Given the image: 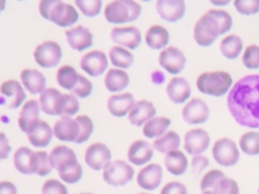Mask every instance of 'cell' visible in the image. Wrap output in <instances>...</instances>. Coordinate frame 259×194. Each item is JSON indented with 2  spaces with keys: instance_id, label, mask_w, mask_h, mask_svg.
I'll list each match as a JSON object with an SVG mask.
<instances>
[{
  "instance_id": "obj_49",
  "label": "cell",
  "mask_w": 259,
  "mask_h": 194,
  "mask_svg": "<svg viewBox=\"0 0 259 194\" xmlns=\"http://www.w3.org/2000/svg\"><path fill=\"white\" fill-rule=\"evenodd\" d=\"M41 194H68V190L59 180L50 179L44 183Z\"/></svg>"
},
{
  "instance_id": "obj_26",
  "label": "cell",
  "mask_w": 259,
  "mask_h": 194,
  "mask_svg": "<svg viewBox=\"0 0 259 194\" xmlns=\"http://www.w3.org/2000/svg\"><path fill=\"white\" fill-rule=\"evenodd\" d=\"M153 157V146L146 140H136L133 142L127 152V159L137 166L148 163Z\"/></svg>"
},
{
  "instance_id": "obj_15",
  "label": "cell",
  "mask_w": 259,
  "mask_h": 194,
  "mask_svg": "<svg viewBox=\"0 0 259 194\" xmlns=\"http://www.w3.org/2000/svg\"><path fill=\"white\" fill-rule=\"evenodd\" d=\"M209 135L201 128H194L186 132L184 137V149L189 155L198 156L209 146Z\"/></svg>"
},
{
  "instance_id": "obj_47",
  "label": "cell",
  "mask_w": 259,
  "mask_h": 194,
  "mask_svg": "<svg viewBox=\"0 0 259 194\" xmlns=\"http://www.w3.org/2000/svg\"><path fill=\"white\" fill-rule=\"evenodd\" d=\"M234 5L237 11L244 15H251L259 12V0H235Z\"/></svg>"
},
{
  "instance_id": "obj_23",
  "label": "cell",
  "mask_w": 259,
  "mask_h": 194,
  "mask_svg": "<svg viewBox=\"0 0 259 194\" xmlns=\"http://www.w3.org/2000/svg\"><path fill=\"white\" fill-rule=\"evenodd\" d=\"M135 103V98L131 93L116 94L107 99V109L113 116L122 117L130 113Z\"/></svg>"
},
{
  "instance_id": "obj_58",
  "label": "cell",
  "mask_w": 259,
  "mask_h": 194,
  "mask_svg": "<svg viewBox=\"0 0 259 194\" xmlns=\"http://www.w3.org/2000/svg\"><path fill=\"white\" fill-rule=\"evenodd\" d=\"M202 194H213L212 191H204Z\"/></svg>"
},
{
  "instance_id": "obj_16",
  "label": "cell",
  "mask_w": 259,
  "mask_h": 194,
  "mask_svg": "<svg viewBox=\"0 0 259 194\" xmlns=\"http://www.w3.org/2000/svg\"><path fill=\"white\" fill-rule=\"evenodd\" d=\"M110 37L113 42L125 46L131 50L137 48L142 40V35L139 28L135 26L113 27Z\"/></svg>"
},
{
  "instance_id": "obj_2",
  "label": "cell",
  "mask_w": 259,
  "mask_h": 194,
  "mask_svg": "<svg viewBox=\"0 0 259 194\" xmlns=\"http://www.w3.org/2000/svg\"><path fill=\"white\" fill-rule=\"evenodd\" d=\"M38 10L45 19L61 27L71 26L79 19L77 10L72 5L61 0H41Z\"/></svg>"
},
{
  "instance_id": "obj_17",
  "label": "cell",
  "mask_w": 259,
  "mask_h": 194,
  "mask_svg": "<svg viewBox=\"0 0 259 194\" xmlns=\"http://www.w3.org/2000/svg\"><path fill=\"white\" fill-rule=\"evenodd\" d=\"M39 103L34 99L24 103L18 117V126L23 132L28 133L37 124L39 121Z\"/></svg>"
},
{
  "instance_id": "obj_54",
  "label": "cell",
  "mask_w": 259,
  "mask_h": 194,
  "mask_svg": "<svg viewBox=\"0 0 259 194\" xmlns=\"http://www.w3.org/2000/svg\"><path fill=\"white\" fill-rule=\"evenodd\" d=\"M17 190L13 183L8 181L0 182V194H16Z\"/></svg>"
},
{
  "instance_id": "obj_22",
  "label": "cell",
  "mask_w": 259,
  "mask_h": 194,
  "mask_svg": "<svg viewBox=\"0 0 259 194\" xmlns=\"http://www.w3.org/2000/svg\"><path fill=\"white\" fill-rule=\"evenodd\" d=\"M156 114V108L154 104L147 100H140L135 103L134 107L127 114L128 121L135 126H142V124L148 122Z\"/></svg>"
},
{
  "instance_id": "obj_50",
  "label": "cell",
  "mask_w": 259,
  "mask_h": 194,
  "mask_svg": "<svg viewBox=\"0 0 259 194\" xmlns=\"http://www.w3.org/2000/svg\"><path fill=\"white\" fill-rule=\"evenodd\" d=\"M73 95H75L76 97L79 98H86L88 97L91 92H92V84L91 82L86 79L84 76L79 75V79H78V83L76 85V87L74 88V90L72 91Z\"/></svg>"
},
{
  "instance_id": "obj_57",
  "label": "cell",
  "mask_w": 259,
  "mask_h": 194,
  "mask_svg": "<svg viewBox=\"0 0 259 194\" xmlns=\"http://www.w3.org/2000/svg\"><path fill=\"white\" fill-rule=\"evenodd\" d=\"M6 1L5 0H0V12H2L5 9Z\"/></svg>"
},
{
  "instance_id": "obj_60",
  "label": "cell",
  "mask_w": 259,
  "mask_h": 194,
  "mask_svg": "<svg viewBox=\"0 0 259 194\" xmlns=\"http://www.w3.org/2000/svg\"><path fill=\"white\" fill-rule=\"evenodd\" d=\"M139 194H148V193H139Z\"/></svg>"
},
{
  "instance_id": "obj_19",
  "label": "cell",
  "mask_w": 259,
  "mask_h": 194,
  "mask_svg": "<svg viewBox=\"0 0 259 194\" xmlns=\"http://www.w3.org/2000/svg\"><path fill=\"white\" fill-rule=\"evenodd\" d=\"M69 45L78 52L90 47L93 43V35L87 27L78 25L65 31Z\"/></svg>"
},
{
  "instance_id": "obj_1",
  "label": "cell",
  "mask_w": 259,
  "mask_h": 194,
  "mask_svg": "<svg viewBox=\"0 0 259 194\" xmlns=\"http://www.w3.org/2000/svg\"><path fill=\"white\" fill-rule=\"evenodd\" d=\"M227 104L237 123L259 128V75L240 79L231 89Z\"/></svg>"
},
{
  "instance_id": "obj_9",
  "label": "cell",
  "mask_w": 259,
  "mask_h": 194,
  "mask_svg": "<svg viewBox=\"0 0 259 194\" xmlns=\"http://www.w3.org/2000/svg\"><path fill=\"white\" fill-rule=\"evenodd\" d=\"M85 163L94 171L104 169L111 160L110 150L101 142H95L89 146L84 156Z\"/></svg>"
},
{
  "instance_id": "obj_48",
  "label": "cell",
  "mask_w": 259,
  "mask_h": 194,
  "mask_svg": "<svg viewBox=\"0 0 259 194\" xmlns=\"http://www.w3.org/2000/svg\"><path fill=\"white\" fill-rule=\"evenodd\" d=\"M225 174L220 170H211L207 172L201 179L200 182V189L204 192L207 191L209 188H213V186L220 181L222 178H225Z\"/></svg>"
},
{
  "instance_id": "obj_38",
  "label": "cell",
  "mask_w": 259,
  "mask_h": 194,
  "mask_svg": "<svg viewBox=\"0 0 259 194\" xmlns=\"http://www.w3.org/2000/svg\"><path fill=\"white\" fill-rule=\"evenodd\" d=\"M240 148L246 155H259V132L249 131L244 133L240 138Z\"/></svg>"
},
{
  "instance_id": "obj_10",
  "label": "cell",
  "mask_w": 259,
  "mask_h": 194,
  "mask_svg": "<svg viewBox=\"0 0 259 194\" xmlns=\"http://www.w3.org/2000/svg\"><path fill=\"white\" fill-rule=\"evenodd\" d=\"M108 65L106 55L101 51H91L80 60L81 69L91 77L102 75Z\"/></svg>"
},
{
  "instance_id": "obj_42",
  "label": "cell",
  "mask_w": 259,
  "mask_h": 194,
  "mask_svg": "<svg viewBox=\"0 0 259 194\" xmlns=\"http://www.w3.org/2000/svg\"><path fill=\"white\" fill-rule=\"evenodd\" d=\"M80 125V134L76 140V143H83L89 139L93 132L92 120L86 115H79L76 117Z\"/></svg>"
},
{
  "instance_id": "obj_43",
  "label": "cell",
  "mask_w": 259,
  "mask_h": 194,
  "mask_svg": "<svg viewBox=\"0 0 259 194\" xmlns=\"http://www.w3.org/2000/svg\"><path fill=\"white\" fill-rule=\"evenodd\" d=\"M213 194H239L237 183L230 178H222L212 188Z\"/></svg>"
},
{
  "instance_id": "obj_51",
  "label": "cell",
  "mask_w": 259,
  "mask_h": 194,
  "mask_svg": "<svg viewBox=\"0 0 259 194\" xmlns=\"http://www.w3.org/2000/svg\"><path fill=\"white\" fill-rule=\"evenodd\" d=\"M160 194H187V189L180 182H170L162 188Z\"/></svg>"
},
{
  "instance_id": "obj_20",
  "label": "cell",
  "mask_w": 259,
  "mask_h": 194,
  "mask_svg": "<svg viewBox=\"0 0 259 194\" xmlns=\"http://www.w3.org/2000/svg\"><path fill=\"white\" fill-rule=\"evenodd\" d=\"M163 177L162 168L158 164H150L143 168L137 177L138 185L146 190H154L161 184Z\"/></svg>"
},
{
  "instance_id": "obj_25",
  "label": "cell",
  "mask_w": 259,
  "mask_h": 194,
  "mask_svg": "<svg viewBox=\"0 0 259 194\" xmlns=\"http://www.w3.org/2000/svg\"><path fill=\"white\" fill-rule=\"evenodd\" d=\"M169 99L176 104H181L190 96V85L181 77H175L170 80L166 88Z\"/></svg>"
},
{
  "instance_id": "obj_8",
  "label": "cell",
  "mask_w": 259,
  "mask_h": 194,
  "mask_svg": "<svg viewBox=\"0 0 259 194\" xmlns=\"http://www.w3.org/2000/svg\"><path fill=\"white\" fill-rule=\"evenodd\" d=\"M212 156L215 162L224 167L234 166L240 157L235 141L227 137L215 141L212 147Z\"/></svg>"
},
{
  "instance_id": "obj_39",
  "label": "cell",
  "mask_w": 259,
  "mask_h": 194,
  "mask_svg": "<svg viewBox=\"0 0 259 194\" xmlns=\"http://www.w3.org/2000/svg\"><path fill=\"white\" fill-rule=\"evenodd\" d=\"M80 105L77 97L73 94H62L59 116H73L79 111Z\"/></svg>"
},
{
  "instance_id": "obj_12",
  "label": "cell",
  "mask_w": 259,
  "mask_h": 194,
  "mask_svg": "<svg viewBox=\"0 0 259 194\" xmlns=\"http://www.w3.org/2000/svg\"><path fill=\"white\" fill-rule=\"evenodd\" d=\"M0 93L3 96L2 104H6L10 109L18 108L26 97L20 83L15 80H8L2 83Z\"/></svg>"
},
{
  "instance_id": "obj_11",
  "label": "cell",
  "mask_w": 259,
  "mask_h": 194,
  "mask_svg": "<svg viewBox=\"0 0 259 194\" xmlns=\"http://www.w3.org/2000/svg\"><path fill=\"white\" fill-rule=\"evenodd\" d=\"M159 64L168 73L175 75L184 69L186 59L179 48L169 46L160 53Z\"/></svg>"
},
{
  "instance_id": "obj_33",
  "label": "cell",
  "mask_w": 259,
  "mask_h": 194,
  "mask_svg": "<svg viewBox=\"0 0 259 194\" xmlns=\"http://www.w3.org/2000/svg\"><path fill=\"white\" fill-rule=\"evenodd\" d=\"M171 124V120L167 117H153L145 123L143 127V133L146 137L154 138L160 137L168 129Z\"/></svg>"
},
{
  "instance_id": "obj_46",
  "label": "cell",
  "mask_w": 259,
  "mask_h": 194,
  "mask_svg": "<svg viewBox=\"0 0 259 194\" xmlns=\"http://www.w3.org/2000/svg\"><path fill=\"white\" fill-rule=\"evenodd\" d=\"M53 170L50 162V156L48 153L39 151L36 152V171L35 174L38 176H47Z\"/></svg>"
},
{
  "instance_id": "obj_5",
  "label": "cell",
  "mask_w": 259,
  "mask_h": 194,
  "mask_svg": "<svg viewBox=\"0 0 259 194\" xmlns=\"http://www.w3.org/2000/svg\"><path fill=\"white\" fill-rule=\"evenodd\" d=\"M193 35L197 44L201 46L210 45L220 35V26L217 18L207 11L197 20Z\"/></svg>"
},
{
  "instance_id": "obj_18",
  "label": "cell",
  "mask_w": 259,
  "mask_h": 194,
  "mask_svg": "<svg viewBox=\"0 0 259 194\" xmlns=\"http://www.w3.org/2000/svg\"><path fill=\"white\" fill-rule=\"evenodd\" d=\"M156 9L162 19L175 22L184 15L185 3L183 0H158Z\"/></svg>"
},
{
  "instance_id": "obj_24",
  "label": "cell",
  "mask_w": 259,
  "mask_h": 194,
  "mask_svg": "<svg viewBox=\"0 0 259 194\" xmlns=\"http://www.w3.org/2000/svg\"><path fill=\"white\" fill-rule=\"evenodd\" d=\"M20 80L24 88L31 94H40L47 86L46 77L34 69H24L20 74Z\"/></svg>"
},
{
  "instance_id": "obj_40",
  "label": "cell",
  "mask_w": 259,
  "mask_h": 194,
  "mask_svg": "<svg viewBox=\"0 0 259 194\" xmlns=\"http://www.w3.org/2000/svg\"><path fill=\"white\" fill-rule=\"evenodd\" d=\"M73 158H77L76 154L74 153V151L68 147L65 146H58L55 149L52 150L51 154H50V162L51 165L53 167V169H57V167L62 164L63 162L69 160V159H73Z\"/></svg>"
},
{
  "instance_id": "obj_45",
  "label": "cell",
  "mask_w": 259,
  "mask_h": 194,
  "mask_svg": "<svg viewBox=\"0 0 259 194\" xmlns=\"http://www.w3.org/2000/svg\"><path fill=\"white\" fill-rule=\"evenodd\" d=\"M208 12L211 13L217 18L220 26V34H224L231 29L233 20L231 15L227 11L221 10V9H211V10H208Z\"/></svg>"
},
{
  "instance_id": "obj_41",
  "label": "cell",
  "mask_w": 259,
  "mask_h": 194,
  "mask_svg": "<svg viewBox=\"0 0 259 194\" xmlns=\"http://www.w3.org/2000/svg\"><path fill=\"white\" fill-rule=\"evenodd\" d=\"M75 4L87 17H94L99 14L102 2L100 0H76Z\"/></svg>"
},
{
  "instance_id": "obj_31",
  "label": "cell",
  "mask_w": 259,
  "mask_h": 194,
  "mask_svg": "<svg viewBox=\"0 0 259 194\" xmlns=\"http://www.w3.org/2000/svg\"><path fill=\"white\" fill-rule=\"evenodd\" d=\"M164 162L168 172L175 176H180L184 174L188 165L185 155L177 150L167 153Z\"/></svg>"
},
{
  "instance_id": "obj_6",
  "label": "cell",
  "mask_w": 259,
  "mask_h": 194,
  "mask_svg": "<svg viewBox=\"0 0 259 194\" xmlns=\"http://www.w3.org/2000/svg\"><path fill=\"white\" fill-rule=\"evenodd\" d=\"M102 177L111 186H123L134 178V169L124 161L116 160L110 162L103 169Z\"/></svg>"
},
{
  "instance_id": "obj_3",
  "label": "cell",
  "mask_w": 259,
  "mask_h": 194,
  "mask_svg": "<svg viewBox=\"0 0 259 194\" xmlns=\"http://www.w3.org/2000/svg\"><path fill=\"white\" fill-rule=\"evenodd\" d=\"M232 77L227 72H206L197 78L196 86L199 92L221 97L225 95L232 86Z\"/></svg>"
},
{
  "instance_id": "obj_14",
  "label": "cell",
  "mask_w": 259,
  "mask_h": 194,
  "mask_svg": "<svg viewBox=\"0 0 259 194\" xmlns=\"http://www.w3.org/2000/svg\"><path fill=\"white\" fill-rule=\"evenodd\" d=\"M53 132L60 140L76 142L80 134V125L76 118L73 119L70 116H62L56 121Z\"/></svg>"
},
{
  "instance_id": "obj_13",
  "label": "cell",
  "mask_w": 259,
  "mask_h": 194,
  "mask_svg": "<svg viewBox=\"0 0 259 194\" xmlns=\"http://www.w3.org/2000/svg\"><path fill=\"white\" fill-rule=\"evenodd\" d=\"M209 109L206 103L199 99H191L182 109V117L189 124L203 123L208 119Z\"/></svg>"
},
{
  "instance_id": "obj_29",
  "label": "cell",
  "mask_w": 259,
  "mask_h": 194,
  "mask_svg": "<svg viewBox=\"0 0 259 194\" xmlns=\"http://www.w3.org/2000/svg\"><path fill=\"white\" fill-rule=\"evenodd\" d=\"M56 170L58 171L61 180L69 184L77 183L82 177V167L78 163L77 158L69 159L63 162L57 167Z\"/></svg>"
},
{
  "instance_id": "obj_28",
  "label": "cell",
  "mask_w": 259,
  "mask_h": 194,
  "mask_svg": "<svg viewBox=\"0 0 259 194\" xmlns=\"http://www.w3.org/2000/svg\"><path fill=\"white\" fill-rule=\"evenodd\" d=\"M53 133V129L49 123L39 120L37 124L27 133V138L33 147L45 148L51 142Z\"/></svg>"
},
{
  "instance_id": "obj_7",
  "label": "cell",
  "mask_w": 259,
  "mask_h": 194,
  "mask_svg": "<svg viewBox=\"0 0 259 194\" xmlns=\"http://www.w3.org/2000/svg\"><path fill=\"white\" fill-rule=\"evenodd\" d=\"M33 58L38 66L47 69L54 68L61 62L62 48L59 43L52 40H46L35 47Z\"/></svg>"
},
{
  "instance_id": "obj_35",
  "label": "cell",
  "mask_w": 259,
  "mask_h": 194,
  "mask_svg": "<svg viewBox=\"0 0 259 194\" xmlns=\"http://www.w3.org/2000/svg\"><path fill=\"white\" fill-rule=\"evenodd\" d=\"M221 52L227 59L233 60L239 57L243 48L242 39L235 34H231L223 38L220 45Z\"/></svg>"
},
{
  "instance_id": "obj_52",
  "label": "cell",
  "mask_w": 259,
  "mask_h": 194,
  "mask_svg": "<svg viewBox=\"0 0 259 194\" xmlns=\"http://www.w3.org/2000/svg\"><path fill=\"white\" fill-rule=\"evenodd\" d=\"M191 166L193 169V172L196 174H199L202 170H204L208 166V159L203 156H195L191 161Z\"/></svg>"
},
{
  "instance_id": "obj_4",
  "label": "cell",
  "mask_w": 259,
  "mask_h": 194,
  "mask_svg": "<svg viewBox=\"0 0 259 194\" xmlns=\"http://www.w3.org/2000/svg\"><path fill=\"white\" fill-rule=\"evenodd\" d=\"M142 11L141 5L132 0H115L109 2L104 9L105 19L114 24L132 22L138 19Z\"/></svg>"
},
{
  "instance_id": "obj_55",
  "label": "cell",
  "mask_w": 259,
  "mask_h": 194,
  "mask_svg": "<svg viewBox=\"0 0 259 194\" xmlns=\"http://www.w3.org/2000/svg\"><path fill=\"white\" fill-rule=\"evenodd\" d=\"M164 79H165V76L163 75L162 72L160 71H155L153 74H152V80L154 83L156 84H162L164 82Z\"/></svg>"
},
{
  "instance_id": "obj_30",
  "label": "cell",
  "mask_w": 259,
  "mask_h": 194,
  "mask_svg": "<svg viewBox=\"0 0 259 194\" xmlns=\"http://www.w3.org/2000/svg\"><path fill=\"white\" fill-rule=\"evenodd\" d=\"M130 83L128 75L118 69H110L104 78V85L110 92H119L127 87Z\"/></svg>"
},
{
  "instance_id": "obj_37",
  "label": "cell",
  "mask_w": 259,
  "mask_h": 194,
  "mask_svg": "<svg viewBox=\"0 0 259 194\" xmlns=\"http://www.w3.org/2000/svg\"><path fill=\"white\" fill-rule=\"evenodd\" d=\"M109 59L113 66L121 69H128L134 64L133 55L127 50L118 45L110 48Z\"/></svg>"
},
{
  "instance_id": "obj_27",
  "label": "cell",
  "mask_w": 259,
  "mask_h": 194,
  "mask_svg": "<svg viewBox=\"0 0 259 194\" xmlns=\"http://www.w3.org/2000/svg\"><path fill=\"white\" fill-rule=\"evenodd\" d=\"M62 93L55 88H46L39 96L40 109L48 115H59Z\"/></svg>"
},
{
  "instance_id": "obj_56",
  "label": "cell",
  "mask_w": 259,
  "mask_h": 194,
  "mask_svg": "<svg viewBox=\"0 0 259 194\" xmlns=\"http://www.w3.org/2000/svg\"><path fill=\"white\" fill-rule=\"evenodd\" d=\"M211 4L213 5H218V6H222V5H226L228 3H230V0H224V1H215V0H211L210 1Z\"/></svg>"
},
{
  "instance_id": "obj_44",
  "label": "cell",
  "mask_w": 259,
  "mask_h": 194,
  "mask_svg": "<svg viewBox=\"0 0 259 194\" xmlns=\"http://www.w3.org/2000/svg\"><path fill=\"white\" fill-rule=\"evenodd\" d=\"M243 64L248 69L259 68V46L252 44L247 46L243 55Z\"/></svg>"
},
{
  "instance_id": "obj_21",
  "label": "cell",
  "mask_w": 259,
  "mask_h": 194,
  "mask_svg": "<svg viewBox=\"0 0 259 194\" xmlns=\"http://www.w3.org/2000/svg\"><path fill=\"white\" fill-rule=\"evenodd\" d=\"M13 162L16 170L24 175L35 174L36 171V152L21 147L17 149L13 156Z\"/></svg>"
},
{
  "instance_id": "obj_53",
  "label": "cell",
  "mask_w": 259,
  "mask_h": 194,
  "mask_svg": "<svg viewBox=\"0 0 259 194\" xmlns=\"http://www.w3.org/2000/svg\"><path fill=\"white\" fill-rule=\"evenodd\" d=\"M11 152V147L9 144L8 138L5 133L0 132V160H5L8 158Z\"/></svg>"
},
{
  "instance_id": "obj_59",
  "label": "cell",
  "mask_w": 259,
  "mask_h": 194,
  "mask_svg": "<svg viewBox=\"0 0 259 194\" xmlns=\"http://www.w3.org/2000/svg\"><path fill=\"white\" fill-rule=\"evenodd\" d=\"M80 194H92V193H80Z\"/></svg>"
},
{
  "instance_id": "obj_34",
  "label": "cell",
  "mask_w": 259,
  "mask_h": 194,
  "mask_svg": "<svg viewBox=\"0 0 259 194\" xmlns=\"http://www.w3.org/2000/svg\"><path fill=\"white\" fill-rule=\"evenodd\" d=\"M180 146V137L179 135L173 131H167L162 136L156 138L153 143V148L162 154H167L171 151H175Z\"/></svg>"
},
{
  "instance_id": "obj_32",
  "label": "cell",
  "mask_w": 259,
  "mask_h": 194,
  "mask_svg": "<svg viewBox=\"0 0 259 194\" xmlns=\"http://www.w3.org/2000/svg\"><path fill=\"white\" fill-rule=\"evenodd\" d=\"M168 41L169 33L163 26L153 25L146 33V43L153 50H160L164 47Z\"/></svg>"
},
{
  "instance_id": "obj_36",
  "label": "cell",
  "mask_w": 259,
  "mask_h": 194,
  "mask_svg": "<svg viewBox=\"0 0 259 194\" xmlns=\"http://www.w3.org/2000/svg\"><path fill=\"white\" fill-rule=\"evenodd\" d=\"M79 75L76 70L71 66H63L59 68L57 72V81L58 84L69 91H73L76 87L79 79Z\"/></svg>"
}]
</instances>
